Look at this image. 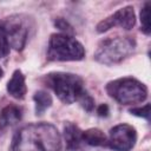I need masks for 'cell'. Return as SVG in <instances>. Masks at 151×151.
<instances>
[{"instance_id": "cell-11", "label": "cell", "mask_w": 151, "mask_h": 151, "mask_svg": "<svg viewBox=\"0 0 151 151\" xmlns=\"http://www.w3.org/2000/svg\"><path fill=\"white\" fill-rule=\"evenodd\" d=\"M22 111L19 106L9 104L0 111V130L12 126L21 120Z\"/></svg>"}, {"instance_id": "cell-1", "label": "cell", "mask_w": 151, "mask_h": 151, "mask_svg": "<svg viewBox=\"0 0 151 151\" xmlns=\"http://www.w3.org/2000/svg\"><path fill=\"white\" fill-rule=\"evenodd\" d=\"M61 134L50 123H31L13 137L12 151H60Z\"/></svg>"}, {"instance_id": "cell-12", "label": "cell", "mask_w": 151, "mask_h": 151, "mask_svg": "<svg viewBox=\"0 0 151 151\" xmlns=\"http://www.w3.org/2000/svg\"><path fill=\"white\" fill-rule=\"evenodd\" d=\"M83 142L90 146H105L107 145V137L100 129L92 127L83 131Z\"/></svg>"}, {"instance_id": "cell-18", "label": "cell", "mask_w": 151, "mask_h": 151, "mask_svg": "<svg viewBox=\"0 0 151 151\" xmlns=\"http://www.w3.org/2000/svg\"><path fill=\"white\" fill-rule=\"evenodd\" d=\"M129 112L136 117L145 118L147 122H150V104H145L144 106H137L129 110Z\"/></svg>"}, {"instance_id": "cell-5", "label": "cell", "mask_w": 151, "mask_h": 151, "mask_svg": "<svg viewBox=\"0 0 151 151\" xmlns=\"http://www.w3.org/2000/svg\"><path fill=\"white\" fill-rule=\"evenodd\" d=\"M85 57V48L76 38L53 33L48 40L47 58L51 61H79Z\"/></svg>"}, {"instance_id": "cell-2", "label": "cell", "mask_w": 151, "mask_h": 151, "mask_svg": "<svg viewBox=\"0 0 151 151\" xmlns=\"http://www.w3.org/2000/svg\"><path fill=\"white\" fill-rule=\"evenodd\" d=\"M137 44L132 37H113L101 40L93 54L96 61L104 65L119 64L136 51Z\"/></svg>"}, {"instance_id": "cell-10", "label": "cell", "mask_w": 151, "mask_h": 151, "mask_svg": "<svg viewBox=\"0 0 151 151\" xmlns=\"http://www.w3.org/2000/svg\"><path fill=\"white\" fill-rule=\"evenodd\" d=\"M6 90L8 94L15 99H24L27 92L26 83H25V76L21 72V70H15L11 77V79L7 83Z\"/></svg>"}, {"instance_id": "cell-7", "label": "cell", "mask_w": 151, "mask_h": 151, "mask_svg": "<svg viewBox=\"0 0 151 151\" xmlns=\"http://www.w3.org/2000/svg\"><path fill=\"white\" fill-rule=\"evenodd\" d=\"M137 142V131L132 125L118 124L109 132L107 145L113 151H131Z\"/></svg>"}, {"instance_id": "cell-3", "label": "cell", "mask_w": 151, "mask_h": 151, "mask_svg": "<svg viewBox=\"0 0 151 151\" xmlns=\"http://www.w3.org/2000/svg\"><path fill=\"white\" fill-rule=\"evenodd\" d=\"M46 85L53 90L57 97L64 104H73L78 101L80 96L86 91L84 81L78 74L68 72H51L44 78Z\"/></svg>"}, {"instance_id": "cell-13", "label": "cell", "mask_w": 151, "mask_h": 151, "mask_svg": "<svg viewBox=\"0 0 151 151\" xmlns=\"http://www.w3.org/2000/svg\"><path fill=\"white\" fill-rule=\"evenodd\" d=\"M33 101H34V111L37 116H41L46 110H48L52 106V97L47 91L39 90L33 94Z\"/></svg>"}, {"instance_id": "cell-4", "label": "cell", "mask_w": 151, "mask_h": 151, "mask_svg": "<svg viewBox=\"0 0 151 151\" xmlns=\"http://www.w3.org/2000/svg\"><path fill=\"white\" fill-rule=\"evenodd\" d=\"M106 93L122 105H134L147 98V87L136 78L124 77L111 80L105 86Z\"/></svg>"}, {"instance_id": "cell-8", "label": "cell", "mask_w": 151, "mask_h": 151, "mask_svg": "<svg viewBox=\"0 0 151 151\" xmlns=\"http://www.w3.org/2000/svg\"><path fill=\"white\" fill-rule=\"evenodd\" d=\"M136 25V14L132 6H125L118 11H116L113 14L107 17L106 19L101 20L96 29L98 33H104L111 29L114 26H119L123 29L130 31Z\"/></svg>"}, {"instance_id": "cell-17", "label": "cell", "mask_w": 151, "mask_h": 151, "mask_svg": "<svg viewBox=\"0 0 151 151\" xmlns=\"http://www.w3.org/2000/svg\"><path fill=\"white\" fill-rule=\"evenodd\" d=\"M8 53H9V45L7 41L6 33H5L4 24L0 21V59L7 57Z\"/></svg>"}, {"instance_id": "cell-16", "label": "cell", "mask_w": 151, "mask_h": 151, "mask_svg": "<svg viewBox=\"0 0 151 151\" xmlns=\"http://www.w3.org/2000/svg\"><path fill=\"white\" fill-rule=\"evenodd\" d=\"M78 103L80 104V106L85 110V111H87V112H92L93 110H94V99L92 98V96L91 94H88V92L87 91H85L81 96H80V98L78 99Z\"/></svg>"}, {"instance_id": "cell-6", "label": "cell", "mask_w": 151, "mask_h": 151, "mask_svg": "<svg viewBox=\"0 0 151 151\" xmlns=\"http://www.w3.org/2000/svg\"><path fill=\"white\" fill-rule=\"evenodd\" d=\"M4 28L9 47L20 52L25 48L29 33V18L24 14H13L5 19Z\"/></svg>"}, {"instance_id": "cell-9", "label": "cell", "mask_w": 151, "mask_h": 151, "mask_svg": "<svg viewBox=\"0 0 151 151\" xmlns=\"http://www.w3.org/2000/svg\"><path fill=\"white\" fill-rule=\"evenodd\" d=\"M64 140L66 143V149L70 151H74L80 149L83 142V131L80 127L72 123V122H65L64 124Z\"/></svg>"}, {"instance_id": "cell-15", "label": "cell", "mask_w": 151, "mask_h": 151, "mask_svg": "<svg viewBox=\"0 0 151 151\" xmlns=\"http://www.w3.org/2000/svg\"><path fill=\"white\" fill-rule=\"evenodd\" d=\"M53 24H54V26H55L58 29L61 31L63 34H67V35H72V37H73L74 29H73V27L70 25V22H68L67 20H65L64 18H55L54 21H53Z\"/></svg>"}, {"instance_id": "cell-19", "label": "cell", "mask_w": 151, "mask_h": 151, "mask_svg": "<svg viewBox=\"0 0 151 151\" xmlns=\"http://www.w3.org/2000/svg\"><path fill=\"white\" fill-rule=\"evenodd\" d=\"M109 113H110V109H109V106H107L106 104H100V105L97 107V114H98L99 117L105 118V117L109 116Z\"/></svg>"}, {"instance_id": "cell-20", "label": "cell", "mask_w": 151, "mask_h": 151, "mask_svg": "<svg viewBox=\"0 0 151 151\" xmlns=\"http://www.w3.org/2000/svg\"><path fill=\"white\" fill-rule=\"evenodd\" d=\"M2 76H4V70H2L1 67H0V79L2 78Z\"/></svg>"}, {"instance_id": "cell-14", "label": "cell", "mask_w": 151, "mask_h": 151, "mask_svg": "<svg viewBox=\"0 0 151 151\" xmlns=\"http://www.w3.org/2000/svg\"><path fill=\"white\" fill-rule=\"evenodd\" d=\"M140 24H142L140 31L144 34L150 35V32H151V28H150V2H145L140 9Z\"/></svg>"}]
</instances>
